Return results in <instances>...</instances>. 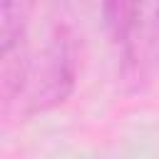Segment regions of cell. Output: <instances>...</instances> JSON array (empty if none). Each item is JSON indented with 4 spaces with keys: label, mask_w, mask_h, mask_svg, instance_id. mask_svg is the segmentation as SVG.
<instances>
[{
    "label": "cell",
    "mask_w": 159,
    "mask_h": 159,
    "mask_svg": "<svg viewBox=\"0 0 159 159\" xmlns=\"http://www.w3.org/2000/svg\"><path fill=\"white\" fill-rule=\"evenodd\" d=\"M77 84V37L65 25L57 22L37 55H32L25 89L17 99L22 114H40L60 107L75 92Z\"/></svg>",
    "instance_id": "cell-1"
},
{
    "label": "cell",
    "mask_w": 159,
    "mask_h": 159,
    "mask_svg": "<svg viewBox=\"0 0 159 159\" xmlns=\"http://www.w3.org/2000/svg\"><path fill=\"white\" fill-rule=\"evenodd\" d=\"M104 25L122 47L127 80L142 82L159 70V2H107Z\"/></svg>",
    "instance_id": "cell-2"
},
{
    "label": "cell",
    "mask_w": 159,
    "mask_h": 159,
    "mask_svg": "<svg viewBox=\"0 0 159 159\" xmlns=\"http://www.w3.org/2000/svg\"><path fill=\"white\" fill-rule=\"evenodd\" d=\"M30 12L32 5L27 2L10 0L0 5V94L5 109L17 104L27 82V72L32 62L30 40H27Z\"/></svg>",
    "instance_id": "cell-3"
}]
</instances>
